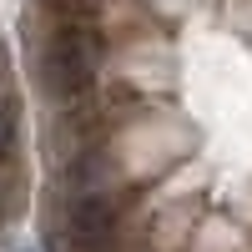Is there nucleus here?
I'll use <instances>...</instances> for the list:
<instances>
[{
    "mask_svg": "<svg viewBox=\"0 0 252 252\" xmlns=\"http://www.w3.org/2000/svg\"><path fill=\"white\" fill-rule=\"evenodd\" d=\"M10 141H15V106H10L5 96H0V161H5Z\"/></svg>",
    "mask_w": 252,
    "mask_h": 252,
    "instance_id": "nucleus-2",
    "label": "nucleus"
},
{
    "mask_svg": "<svg viewBox=\"0 0 252 252\" xmlns=\"http://www.w3.org/2000/svg\"><path fill=\"white\" fill-rule=\"evenodd\" d=\"M101 56H106V40H101V31L91 20H66L56 35H46L35 46V76L51 96L66 101V96L91 91Z\"/></svg>",
    "mask_w": 252,
    "mask_h": 252,
    "instance_id": "nucleus-1",
    "label": "nucleus"
},
{
    "mask_svg": "<svg viewBox=\"0 0 252 252\" xmlns=\"http://www.w3.org/2000/svg\"><path fill=\"white\" fill-rule=\"evenodd\" d=\"M106 0H61V10H66V20H91Z\"/></svg>",
    "mask_w": 252,
    "mask_h": 252,
    "instance_id": "nucleus-3",
    "label": "nucleus"
}]
</instances>
